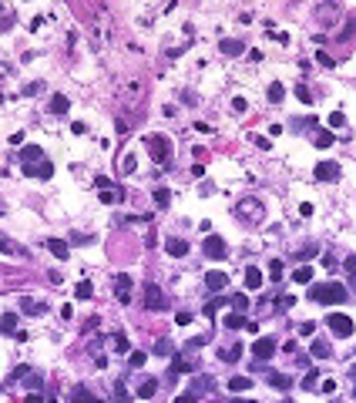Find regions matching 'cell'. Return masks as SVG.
I'll return each instance as SVG.
<instances>
[{"instance_id": "cell-1", "label": "cell", "mask_w": 356, "mask_h": 403, "mask_svg": "<svg viewBox=\"0 0 356 403\" xmlns=\"http://www.w3.org/2000/svg\"><path fill=\"white\" fill-rule=\"evenodd\" d=\"M309 299L323 302V306H333V302H346L349 299V289L339 286V282H309Z\"/></svg>"}, {"instance_id": "cell-2", "label": "cell", "mask_w": 356, "mask_h": 403, "mask_svg": "<svg viewBox=\"0 0 356 403\" xmlns=\"http://www.w3.org/2000/svg\"><path fill=\"white\" fill-rule=\"evenodd\" d=\"M145 145H148V151H151V158H155L158 165H171V141H168L165 134H148L145 138Z\"/></svg>"}, {"instance_id": "cell-3", "label": "cell", "mask_w": 356, "mask_h": 403, "mask_svg": "<svg viewBox=\"0 0 356 403\" xmlns=\"http://www.w3.org/2000/svg\"><path fill=\"white\" fill-rule=\"evenodd\" d=\"M202 249H205V259H225L229 256V246H225L222 235H205V242H202Z\"/></svg>"}, {"instance_id": "cell-4", "label": "cell", "mask_w": 356, "mask_h": 403, "mask_svg": "<svg viewBox=\"0 0 356 403\" xmlns=\"http://www.w3.org/2000/svg\"><path fill=\"white\" fill-rule=\"evenodd\" d=\"M326 323H329V329H333V336H339V339H346V336H353V319L343 313H333V316H326Z\"/></svg>"}, {"instance_id": "cell-5", "label": "cell", "mask_w": 356, "mask_h": 403, "mask_svg": "<svg viewBox=\"0 0 356 403\" xmlns=\"http://www.w3.org/2000/svg\"><path fill=\"white\" fill-rule=\"evenodd\" d=\"M235 212L242 215V222H262V205L256 198H242L235 205Z\"/></svg>"}, {"instance_id": "cell-6", "label": "cell", "mask_w": 356, "mask_h": 403, "mask_svg": "<svg viewBox=\"0 0 356 403\" xmlns=\"http://www.w3.org/2000/svg\"><path fill=\"white\" fill-rule=\"evenodd\" d=\"M252 353H256V363L272 359V353H276V339H272V336H259L256 343H252Z\"/></svg>"}, {"instance_id": "cell-7", "label": "cell", "mask_w": 356, "mask_h": 403, "mask_svg": "<svg viewBox=\"0 0 356 403\" xmlns=\"http://www.w3.org/2000/svg\"><path fill=\"white\" fill-rule=\"evenodd\" d=\"M114 299L124 302V306L131 302V276H128V272H118V276H114Z\"/></svg>"}, {"instance_id": "cell-8", "label": "cell", "mask_w": 356, "mask_h": 403, "mask_svg": "<svg viewBox=\"0 0 356 403\" xmlns=\"http://www.w3.org/2000/svg\"><path fill=\"white\" fill-rule=\"evenodd\" d=\"M24 175H34V178H51V175H54V165H51V161H41V158H37V161H24Z\"/></svg>"}, {"instance_id": "cell-9", "label": "cell", "mask_w": 356, "mask_h": 403, "mask_svg": "<svg viewBox=\"0 0 356 403\" xmlns=\"http://www.w3.org/2000/svg\"><path fill=\"white\" fill-rule=\"evenodd\" d=\"M145 306H148V309H155V313H161V309L168 306V299L161 296V289H158V286H151V282L145 286Z\"/></svg>"}, {"instance_id": "cell-10", "label": "cell", "mask_w": 356, "mask_h": 403, "mask_svg": "<svg viewBox=\"0 0 356 403\" xmlns=\"http://www.w3.org/2000/svg\"><path fill=\"white\" fill-rule=\"evenodd\" d=\"M312 175H316V181H333V178H339V161H319Z\"/></svg>"}, {"instance_id": "cell-11", "label": "cell", "mask_w": 356, "mask_h": 403, "mask_svg": "<svg viewBox=\"0 0 356 403\" xmlns=\"http://www.w3.org/2000/svg\"><path fill=\"white\" fill-rule=\"evenodd\" d=\"M225 286H229V276H225V272H219V269L205 272V289L209 292H222Z\"/></svg>"}, {"instance_id": "cell-12", "label": "cell", "mask_w": 356, "mask_h": 403, "mask_svg": "<svg viewBox=\"0 0 356 403\" xmlns=\"http://www.w3.org/2000/svg\"><path fill=\"white\" fill-rule=\"evenodd\" d=\"M185 373H195V359L175 356V363H171V369H168V376H171V380H178V376H185Z\"/></svg>"}, {"instance_id": "cell-13", "label": "cell", "mask_w": 356, "mask_h": 403, "mask_svg": "<svg viewBox=\"0 0 356 403\" xmlns=\"http://www.w3.org/2000/svg\"><path fill=\"white\" fill-rule=\"evenodd\" d=\"M67 403H98V396H94V393L88 390V386H71V390H67Z\"/></svg>"}, {"instance_id": "cell-14", "label": "cell", "mask_w": 356, "mask_h": 403, "mask_svg": "<svg viewBox=\"0 0 356 403\" xmlns=\"http://www.w3.org/2000/svg\"><path fill=\"white\" fill-rule=\"evenodd\" d=\"M21 309L27 316H44L47 313V302H37V299H31V296H21Z\"/></svg>"}, {"instance_id": "cell-15", "label": "cell", "mask_w": 356, "mask_h": 403, "mask_svg": "<svg viewBox=\"0 0 356 403\" xmlns=\"http://www.w3.org/2000/svg\"><path fill=\"white\" fill-rule=\"evenodd\" d=\"M165 249H168V256H175V259L189 256V242H185V239H178V235H171V239H168Z\"/></svg>"}, {"instance_id": "cell-16", "label": "cell", "mask_w": 356, "mask_h": 403, "mask_svg": "<svg viewBox=\"0 0 356 403\" xmlns=\"http://www.w3.org/2000/svg\"><path fill=\"white\" fill-rule=\"evenodd\" d=\"M44 246L51 249V256H54V259H67V256H71V249H67V242H61V239H47Z\"/></svg>"}, {"instance_id": "cell-17", "label": "cell", "mask_w": 356, "mask_h": 403, "mask_svg": "<svg viewBox=\"0 0 356 403\" xmlns=\"http://www.w3.org/2000/svg\"><path fill=\"white\" fill-rule=\"evenodd\" d=\"M0 333H7V336L17 333V316H14V313H4V316H0Z\"/></svg>"}, {"instance_id": "cell-18", "label": "cell", "mask_w": 356, "mask_h": 403, "mask_svg": "<svg viewBox=\"0 0 356 403\" xmlns=\"http://www.w3.org/2000/svg\"><path fill=\"white\" fill-rule=\"evenodd\" d=\"M111 346H114V353H121V356H124V353H131V343H128V336H124V333L111 336Z\"/></svg>"}, {"instance_id": "cell-19", "label": "cell", "mask_w": 356, "mask_h": 403, "mask_svg": "<svg viewBox=\"0 0 356 403\" xmlns=\"http://www.w3.org/2000/svg\"><path fill=\"white\" fill-rule=\"evenodd\" d=\"M245 286H249V289H259V286H262V272H259L256 266L245 269Z\"/></svg>"}, {"instance_id": "cell-20", "label": "cell", "mask_w": 356, "mask_h": 403, "mask_svg": "<svg viewBox=\"0 0 356 403\" xmlns=\"http://www.w3.org/2000/svg\"><path fill=\"white\" fill-rule=\"evenodd\" d=\"M312 356H316V359H329V356H333L329 343H323V339H312Z\"/></svg>"}, {"instance_id": "cell-21", "label": "cell", "mask_w": 356, "mask_h": 403, "mask_svg": "<svg viewBox=\"0 0 356 403\" xmlns=\"http://www.w3.org/2000/svg\"><path fill=\"white\" fill-rule=\"evenodd\" d=\"M269 383H272L276 390H289V386H292V376H286V373H269Z\"/></svg>"}, {"instance_id": "cell-22", "label": "cell", "mask_w": 356, "mask_h": 403, "mask_svg": "<svg viewBox=\"0 0 356 403\" xmlns=\"http://www.w3.org/2000/svg\"><path fill=\"white\" fill-rule=\"evenodd\" d=\"M333 141H336V134L326 131V128H323V131H316V138H312V145H316V148H329Z\"/></svg>"}, {"instance_id": "cell-23", "label": "cell", "mask_w": 356, "mask_h": 403, "mask_svg": "<svg viewBox=\"0 0 356 403\" xmlns=\"http://www.w3.org/2000/svg\"><path fill=\"white\" fill-rule=\"evenodd\" d=\"M249 386H252V376H232V380H229V390L232 393H242V390H249Z\"/></svg>"}, {"instance_id": "cell-24", "label": "cell", "mask_w": 356, "mask_h": 403, "mask_svg": "<svg viewBox=\"0 0 356 403\" xmlns=\"http://www.w3.org/2000/svg\"><path fill=\"white\" fill-rule=\"evenodd\" d=\"M67 108H71V101H67L64 94H54V98H51V111L54 114H67Z\"/></svg>"}, {"instance_id": "cell-25", "label": "cell", "mask_w": 356, "mask_h": 403, "mask_svg": "<svg viewBox=\"0 0 356 403\" xmlns=\"http://www.w3.org/2000/svg\"><path fill=\"white\" fill-rule=\"evenodd\" d=\"M239 356H242V346H239V343H232V346H225L222 353H219V359H225V363H235Z\"/></svg>"}, {"instance_id": "cell-26", "label": "cell", "mask_w": 356, "mask_h": 403, "mask_svg": "<svg viewBox=\"0 0 356 403\" xmlns=\"http://www.w3.org/2000/svg\"><path fill=\"white\" fill-rule=\"evenodd\" d=\"M151 353H155V356H171V353H175V343H171V339H158Z\"/></svg>"}, {"instance_id": "cell-27", "label": "cell", "mask_w": 356, "mask_h": 403, "mask_svg": "<svg viewBox=\"0 0 356 403\" xmlns=\"http://www.w3.org/2000/svg\"><path fill=\"white\" fill-rule=\"evenodd\" d=\"M21 158H24V161H37V158H44V148H37V145H24Z\"/></svg>"}, {"instance_id": "cell-28", "label": "cell", "mask_w": 356, "mask_h": 403, "mask_svg": "<svg viewBox=\"0 0 356 403\" xmlns=\"http://www.w3.org/2000/svg\"><path fill=\"white\" fill-rule=\"evenodd\" d=\"M292 279L302 282V286H309V282H312V266H299L296 272H292Z\"/></svg>"}, {"instance_id": "cell-29", "label": "cell", "mask_w": 356, "mask_h": 403, "mask_svg": "<svg viewBox=\"0 0 356 403\" xmlns=\"http://www.w3.org/2000/svg\"><path fill=\"white\" fill-rule=\"evenodd\" d=\"M222 323H225V329H242V326H245V316L242 313H229Z\"/></svg>"}, {"instance_id": "cell-30", "label": "cell", "mask_w": 356, "mask_h": 403, "mask_svg": "<svg viewBox=\"0 0 356 403\" xmlns=\"http://www.w3.org/2000/svg\"><path fill=\"white\" fill-rule=\"evenodd\" d=\"M242 51H245V44H242V41H222V54L235 57V54H242Z\"/></svg>"}, {"instance_id": "cell-31", "label": "cell", "mask_w": 356, "mask_h": 403, "mask_svg": "<svg viewBox=\"0 0 356 403\" xmlns=\"http://www.w3.org/2000/svg\"><path fill=\"white\" fill-rule=\"evenodd\" d=\"M209 390H215V383H212L209 376H199V380H195V386H192V393H195V396H199V393H209Z\"/></svg>"}, {"instance_id": "cell-32", "label": "cell", "mask_w": 356, "mask_h": 403, "mask_svg": "<svg viewBox=\"0 0 356 403\" xmlns=\"http://www.w3.org/2000/svg\"><path fill=\"white\" fill-rule=\"evenodd\" d=\"M111 403H131V393L124 390V383H121V380L114 383V400H111Z\"/></svg>"}, {"instance_id": "cell-33", "label": "cell", "mask_w": 356, "mask_h": 403, "mask_svg": "<svg viewBox=\"0 0 356 403\" xmlns=\"http://www.w3.org/2000/svg\"><path fill=\"white\" fill-rule=\"evenodd\" d=\"M74 296H78V299H91V296H94V286H91L88 279H81L78 289H74Z\"/></svg>"}, {"instance_id": "cell-34", "label": "cell", "mask_w": 356, "mask_h": 403, "mask_svg": "<svg viewBox=\"0 0 356 403\" xmlns=\"http://www.w3.org/2000/svg\"><path fill=\"white\" fill-rule=\"evenodd\" d=\"M282 269H286V266H282L279 259H272V262H269V279H272V282H282Z\"/></svg>"}, {"instance_id": "cell-35", "label": "cell", "mask_w": 356, "mask_h": 403, "mask_svg": "<svg viewBox=\"0 0 356 403\" xmlns=\"http://www.w3.org/2000/svg\"><path fill=\"white\" fill-rule=\"evenodd\" d=\"M98 198L104 202V205H114V202L124 198V191H111V188H108V191H98Z\"/></svg>"}, {"instance_id": "cell-36", "label": "cell", "mask_w": 356, "mask_h": 403, "mask_svg": "<svg viewBox=\"0 0 356 403\" xmlns=\"http://www.w3.org/2000/svg\"><path fill=\"white\" fill-rule=\"evenodd\" d=\"M266 94H269V101H272V104H279V101L286 98V88H282V84H269Z\"/></svg>"}, {"instance_id": "cell-37", "label": "cell", "mask_w": 356, "mask_h": 403, "mask_svg": "<svg viewBox=\"0 0 356 403\" xmlns=\"http://www.w3.org/2000/svg\"><path fill=\"white\" fill-rule=\"evenodd\" d=\"M155 393H158V383H155V380H148V383H141V390H138V396H141V400H151Z\"/></svg>"}, {"instance_id": "cell-38", "label": "cell", "mask_w": 356, "mask_h": 403, "mask_svg": "<svg viewBox=\"0 0 356 403\" xmlns=\"http://www.w3.org/2000/svg\"><path fill=\"white\" fill-rule=\"evenodd\" d=\"M168 202H171V191H168V188H155V205H158V209H168Z\"/></svg>"}, {"instance_id": "cell-39", "label": "cell", "mask_w": 356, "mask_h": 403, "mask_svg": "<svg viewBox=\"0 0 356 403\" xmlns=\"http://www.w3.org/2000/svg\"><path fill=\"white\" fill-rule=\"evenodd\" d=\"M225 302H229V296H215L212 302H205V316H215V309H219V306H225Z\"/></svg>"}, {"instance_id": "cell-40", "label": "cell", "mask_w": 356, "mask_h": 403, "mask_svg": "<svg viewBox=\"0 0 356 403\" xmlns=\"http://www.w3.org/2000/svg\"><path fill=\"white\" fill-rule=\"evenodd\" d=\"M229 302H232V313H245V309H249V299H245V296H229Z\"/></svg>"}, {"instance_id": "cell-41", "label": "cell", "mask_w": 356, "mask_h": 403, "mask_svg": "<svg viewBox=\"0 0 356 403\" xmlns=\"http://www.w3.org/2000/svg\"><path fill=\"white\" fill-rule=\"evenodd\" d=\"M316 386H319V373L309 369V373H306V380H302V390H316Z\"/></svg>"}, {"instance_id": "cell-42", "label": "cell", "mask_w": 356, "mask_h": 403, "mask_svg": "<svg viewBox=\"0 0 356 403\" xmlns=\"http://www.w3.org/2000/svg\"><path fill=\"white\" fill-rule=\"evenodd\" d=\"M296 98H299L302 104H312V91L306 88V84H296Z\"/></svg>"}, {"instance_id": "cell-43", "label": "cell", "mask_w": 356, "mask_h": 403, "mask_svg": "<svg viewBox=\"0 0 356 403\" xmlns=\"http://www.w3.org/2000/svg\"><path fill=\"white\" fill-rule=\"evenodd\" d=\"M118 165H121V171H124V175H131V171H134V155H124L121 161H118Z\"/></svg>"}, {"instance_id": "cell-44", "label": "cell", "mask_w": 356, "mask_h": 403, "mask_svg": "<svg viewBox=\"0 0 356 403\" xmlns=\"http://www.w3.org/2000/svg\"><path fill=\"white\" fill-rule=\"evenodd\" d=\"M316 61H319L323 67H336V57H333V54H323V51L316 54Z\"/></svg>"}, {"instance_id": "cell-45", "label": "cell", "mask_w": 356, "mask_h": 403, "mask_svg": "<svg viewBox=\"0 0 356 403\" xmlns=\"http://www.w3.org/2000/svg\"><path fill=\"white\" fill-rule=\"evenodd\" d=\"M232 111H235V114H245V111H249L245 98H232Z\"/></svg>"}, {"instance_id": "cell-46", "label": "cell", "mask_w": 356, "mask_h": 403, "mask_svg": "<svg viewBox=\"0 0 356 403\" xmlns=\"http://www.w3.org/2000/svg\"><path fill=\"white\" fill-rule=\"evenodd\" d=\"M292 302H296V296H289V292H286V296H279V299H276V306H279V309H289Z\"/></svg>"}, {"instance_id": "cell-47", "label": "cell", "mask_w": 356, "mask_h": 403, "mask_svg": "<svg viewBox=\"0 0 356 403\" xmlns=\"http://www.w3.org/2000/svg\"><path fill=\"white\" fill-rule=\"evenodd\" d=\"M27 386H31V393H37L44 386V376H27Z\"/></svg>"}, {"instance_id": "cell-48", "label": "cell", "mask_w": 356, "mask_h": 403, "mask_svg": "<svg viewBox=\"0 0 356 403\" xmlns=\"http://www.w3.org/2000/svg\"><path fill=\"white\" fill-rule=\"evenodd\" d=\"M94 188H98V191H108V188H111V178L98 175V178H94Z\"/></svg>"}, {"instance_id": "cell-49", "label": "cell", "mask_w": 356, "mask_h": 403, "mask_svg": "<svg viewBox=\"0 0 356 403\" xmlns=\"http://www.w3.org/2000/svg\"><path fill=\"white\" fill-rule=\"evenodd\" d=\"M128 359H131V366H145V353H128Z\"/></svg>"}, {"instance_id": "cell-50", "label": "cell", "mask_w": 356, "mask_h": 403, "mask_svg": "<svg viewBox=\"0 0 356 403\" xmlns=\"http://www.w3.org/2000/svg\"><path fill=\"white\" fill-rule=\"evenodd\" d=\"M329 124H333V128H343V124H346V118H343L339 111H333V114H329Z\"/></svg>"}, {"instance_id": "cell-51", "label": "cell", "mask_w": 356, "mask_h": 403, "mask_svg": "<svg viewBox=\"0 0 356 403\" xmlns=\"http://www.w3.org/2000/svg\"><path fill=\"white\" fill-rule=\"evenodd\" d=\"M0 252H4V256H7V252H14L11 239H7V235H4V232H0Z\"/></svg>"}, {"instance_id": "cell-52", "label": "cell", "mask_w": 356, "mask_h": 403, "mask_svg": "<svg viewBox=\"0 0 356 403\" xmlns=\"http://www.w3.org/2000/svg\"><path fill=\"white\" fill-rule=\"evenodd\" d=\"M209 343V336H195V339H189V349H199V346H205Z\"/></svg>"}, {"instance_id": "cell-53", "label": "cell", "mask_w": 356, "mask_h": 403, "mask_svg": "<svg viewBox=\"0 0 356 403\" xmlns=\"http://www.w3.org/2000/svg\"><path fill=\"white\" fill-rule=\"evenodd\" d=\"M319 252V246H306V249H299V259H309V256H316Z\"/></svg>"}, {"instance_id": "cell-54", "label": "cell", "mask_w": 356, "mask_h": 403, "mask_svg": "<svg viewBox=\"0 0 356 403\" xmlns=\"http://www.w3.org/2000/svg\"><path fill=\"white\" fill-rule=\"evenodd\" d=\"M343 266H346V272H349V276H356V256H346Z\"/></svg>"}, {"instance_id": "cell-55", "label": "cell", "mask_w": 356, "mask_h": 403, "mask_svg": "<svg viewBox=\"0 0 356 403\" xmlns=\"http://www.w3.org/2000/svg\"><path fill=\"white\" fill-rule=\"evenodd\" d=\"M171 403H195V393H182V396H175V400H171Z\"/></svg>"}, {"instance_id": "cell-56", "label": "cell", "mask_w": 356, "mask_h": 403, "mask_svg": "<svg viewBox=\"0 0 356 403\" xmlns=\"http://www.w3.org/2000/svg\"><path fill=\"white\" fill-rule=\"evenodd\" d=\"M192 323V313H178V326H189Z\"/></svg>"}, {"instance_id": "cell-57", "label": "cell", "mask_w": 356, "mask_h": 403, "mask_svg": "<svg viewBox=\"0 0 356 403\" xmlns=\"http://www.w3.org/2000/svg\"><path fill=\"white\" fill-rule=\"evenodd\" d=\"M312 329H316L312 323H302V326H299V333H302V336H312Z\"/></svg>"}, {"instance_id": "cell-58", "label": "cell", "mask_w": 356, "mask_h": 403, "mask_svg": "<svg viewBox=\"0 0 356 403\" xmlns=\"http://www.w3.org/2000/svg\"><path fill=\"white\" fill-rule=\"evenodd\" d=\"M336 390V380H323V393H333Z\"/></svg>"}, {"instance_id": "cell-59", "label": "cell", "mask_w": 356, "mask_h": 403, "mask_svg": "<svg viewBox=\"0 0 356 403\" xmlns=\"http://www.w3.org/2000/svg\"><path fill=\"white\" fill-rule=\"evenodd\" d=\"M24 403H44V396H41V393H31V396H27Z\"/></svg>"}, {"instance_id": "cell-60", "label": "cell", "mask_w": 356, "mask_h": 403, "mask_svg": "<svg viewBox=\"0 0 356 403\" xmlns=\"http://www.w3.org/2000/svg\"><path fill=\"white\" fill-rule=\"evenodd\" d=\"M349 376H353V380H356V366H353V369H349Z\"/></svg>"}, {"instance_id": "cell-61", "label": "cell", "mask_w": 356, "mask_h": 403, "mask_svg": "<svg viewBox=\"0 0 356 403\" xmlns=\"http://www.w3.org/2000/svg\"><path fill=\"white\" fill-rule=\"evenodd\" d=\"M282 403H292V400H282Z\"/></svg>"}]
</instances>
